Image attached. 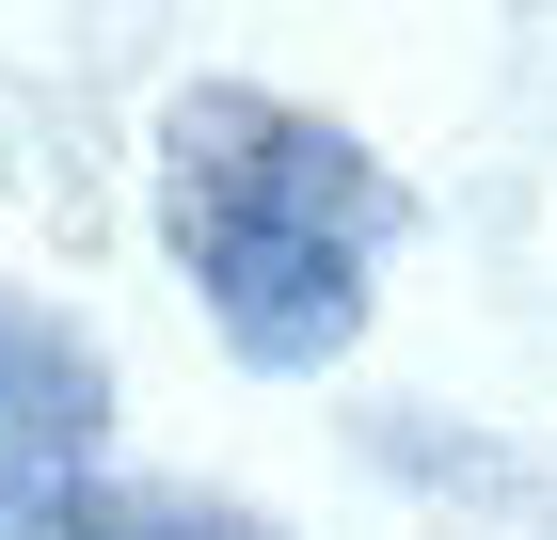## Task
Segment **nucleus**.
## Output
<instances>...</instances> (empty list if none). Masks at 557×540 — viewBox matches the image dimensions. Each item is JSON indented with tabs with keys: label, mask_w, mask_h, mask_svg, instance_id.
Instances as JSON below:
<instances>
[{
	"label": "nucleus",
	"mask_w": 557,
	"mask_h": 540,
	"mask_svg": "<svg viewBox=\"0 0 557 540\" xmlns=\"http://www.w3.org/2000/svg\"><path fill=\"white\" fill-rule=\"evenodd\" d=\"M0 540H287L239 493H144V477H64V461H0Z\"/></svg>",
	"instance_id": "2"
},
{
	"label": "nucleus",
	"mask_w": 557,
	"mask_h": 540,
	"mask_svg": "<svg viewBox=\"0 0 557 540\" xmlns=\"http://www.w3.org/2000/svg\"><path fill=\"white\" fill-rule=\"evenodd\" d=\"M160 239L208 287L223 350L302 381V366H335L350 334H367V271L398 239V175L350 127H319L302 96L191 80L160 112Z\"/></svg>",
	"instance_id": "1"
},
{
	"label": "nucleus",
	"mask_w": 557,
	"mask_h": 540,
	"mask_svg": "<svg viewBox=\"0 0 557 540\" xmlns=\"http://www.w3.org/2000/svg\"><path fill=\"white\" fill-rule=\"evenodd\" d=\"M96 414H112V366H96L64 318L0 302V461H96Z\"/></svg>",
	"instance_id": "3"
}]
</instances>
